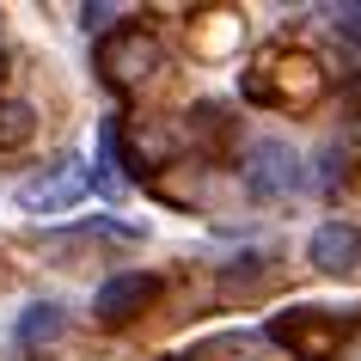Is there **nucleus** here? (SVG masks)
<instances>
[{"mask_svg":"<svg viewBox=\"0 0 361 361\" xmlns=\"http://www.w3.org/2000/svg\"><path fill=\"white\" fill-rule=\"evenodd\" d=\"M159 294H166V276H159V269H116L111 282L92 294V319L104 324V331L135 324V319H147V312H153Z\"/></svg>","mask_w":361,"mask_h":361,"instance_id":"4","label":"nucleus"},{"mask_svg":"<svg viewBox=\"0 0 361 361\" xmlns=\"http://www.w3.org/2000/svg\"><path fill=\"white\" fill-rule=\"evenodd\" d=\"M92 184H98V178L80 166V159H56L43 178H31V184L19 190V209H31V214H61L68 202H80V196L92 190Z\"/></svg>","mask_w":361,"mask_h":361,"instance_id":"5","label":"nucleus"},{"mask_svg":"<svg viewBox=\"0 0 361 361\" xmlns=\"http://www.w3.org/2000/svg\"><path fill=\"white\" fill-rule=\"evenodd\" d=\"M159 361H166V355H159ZM171 361H178V355H171Z\"/></svg>","mask_w":361,"mask_h":361,"instance_id":"12","label":"nucleus"},{"mask_svg":"<svg viewBox=\"0 0 361 361\" xmlns=\"http://www.w3.org/2000/svg\"><path fill=\"white\" fill-rule=\"evenodd\" d=\"M264 331H269V343H282L294 361H331L343 349V337H349V319L319 312V306H294L282 319H269Z\"/></svg>","mask_w":361,"mask_h":361,"instance_id":"3","label":"nucleus"},{"mask_svg":"<svg viewBox=\"0 0 361 361\" xmlns=\"http://www.w3.org/2000/svg\"><path fill=\"white\" fill-rule=\"evenodd\" d=\"M306 264L324 269V276L355 269L361 264V221H319L312 239H306Z\"/></svg>","mask_w":361,"mask_h":361,"instance_id":"6","label":"nucleus"},{"mask_svg":"<svg viewBox=\"0 0 361 361\" xmlns=\"http://www.w3.org/2000/svg\"><path fill=\"white\" fill-rule=\"evenodd\" d=\"M306 184V159L288 147L282 135H257L245 147V196L251 202H282Z\"/></svg>","mask_w":361,"mask_h":361,"instance_id":"2","label":"nucleus"},{"mask_svg":"<svg viewBox=\"0 0 361 361\" xmlns=\"http://www.w3.org/2000/svg\"><path fill=\"white\" fill-rule=\"evenodd\" d=\"M312 184H319L324 196H337L343 184H349V147H343V141H337V147H324V153H319V178H312Z\"/></svg>","mask_w":361,"mask_h":361,"instance_id":"10","label":"nucleus"},{"mask_svg":"<svg viewBox=\"0 0 361 361\" xmlns=\"http://www.w3.org/2000/svg\"><path fill=\"white\" fill-rule=\"evenodd\" d=\"M159 56H166V37L153 25H116V37L98 43V74L111 92H135L141 80L159 74Z\"/></svg>","mask_w":361,"mask_h":361,"instance_id":"1","label":"nucleus"},{"mask_svg":"<svg viewBox=\"0 0 361 361\" xmlns=\"http://www.w3.org/2000/svg\"><path fill=\"white\" fill-rule=\"evenodd\" d=\"M31 135H37V111H31L25 98H0V153L25 147Z\"/></svg>","mask_w":361,"mask_h":361,"instance_id":"9","label":"nucleus"},{"mask_svg":"<svg viewBox=\"0 0 361 361\" xmlns=\"http://www.w3.org/2000/svg\"><path fill=\"white\" fill-rule=\"evenodd\" d=\"M0 80H6V49H0Z\"/></svg>","mask_w":361,"mask_h":361,"instance_id":"11","label":"nucleus"},{"mask_svg":"<svg viewBox=\"0 0 361 361\" xmlns=\"http://www.w3.org/2000/svg\"><path fill=\"white\" fill-rule=\"evenodd\" d=\"M288 80H294V92H300V98H312V92L324 86V68H319L312 56H288V49H282V56L257 61V74H251L245 86H251V98L276 104V86H288Z\"/></svg>","mask_w":361,"mask_h":361,"instance_id":"7","label":"nucleus"},{"mask_svg":"<svg viewBox=\"0 0 361 361\" xmlns=\"http://www.w3.org/2000/svg\"><path fill=\"white\" fill-rule=\"evenodd\" d=\"M61 306L56 300H31L19 312V324H13V337H19V349H37V343H49V337H61Z\"/></svg>","mask_w":361,"mask_h":361,"instance_id":"8","label":"nucleus"}]
</instances>
